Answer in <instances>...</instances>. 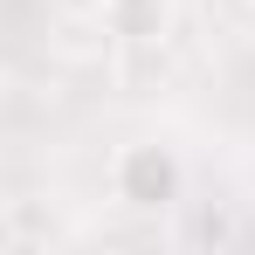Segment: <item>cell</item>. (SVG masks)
<instances>
[{"mask_svg":"<svg viewBox=\"0 0 255 255\" xmlns=\"http://www.w3.org/2000/svg\"><path fill=\"white\" fill-rule=\"evenodd\" d=\"M172 0H97V21H104V35L125 48H159L172 35Z\"/></svg>","mask_w":255,"mask_h":255,"instance_id":"7a4b0ae2","label":"cell"},{"mask_svg":"<svg viewBox=\"0 0 255 255\" xmlns=\"http://www.w3.org/2000/svg\"><path fill=\"white\" fill-rule=\"evenodd\" d=\"M111 193L131 214H166L186 193V159L172 145H159V138H131L125 152L111 159Z\"/></svg>","mask_w":255,"mask_h":255,"instance_id":"6da1fadb","label":"cell"}]
</instances>
